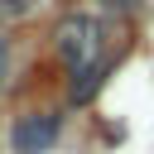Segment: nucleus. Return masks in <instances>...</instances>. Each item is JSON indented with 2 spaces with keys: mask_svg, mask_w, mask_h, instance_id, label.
<instances>
[{
  "mask_svg": "<svg viewBox=\"0 0 154 154\" xmlns=\"http://www.w3.org/2000/svg\"><path fill=\"white\" fill-rule=\"evenodd\" d=\"M34 5H38V0H0V10H5V14H14V19H19V14H29Z\"/></svg>",
  "mask_w": 154,
  "mask_h": 154,
  "instance_id": "obj_4",
  "label": "nucleus"
},
{
  "mask_svg": "<svg viewBox=\"0 0 154 154\" xmlns=\"http://www.w3.org/2000/svg\"><path fill=\"white\" fill-rule=\"evenodd\" d=\"M58 135H63V116L58 111H29V116L14 120L10 144H14V154H48L58 144Z\"/></svg>",
  "mask_w": 154,
  "mask_h": 154,
  "instance_id": "obj_2",
  "label": "nucleus"
},
{
  "mask_svg": "<svg viewBox=\"0 0 154 154\" xmlns=\"http://www.w3.org/2000/svg\"><path fill=\"white\" fill-rule=\"evenodd\" d=\"M58 53H63L67 72H82V67L101 63V24L91 14H67L58 24Z\"/></svg>",
  "mask_w": 154,
  "mask_h": 154,
  "instance_id": "obj_1",
  "label": "nucleus"
},
{
  "mask_svg": "<svg viewBox=\"0 0 154 154\" xmlns=\"http://www.w3.org/2000/svg\"><path fill=\"white\" fill-rule=\"evenodd\" d=\"M106 67H111V63L101 58V63H91V67L72 72V101H77V106H82V101H91V96L101 91V82H106Z\"/></svg>",
  "mask_w": 154,
  "mask_h": 154,
  "instance_id": "obj_3",
  "label": "nucleus"
},
{
  "mask_svg": "<svg viewBox=\"0 0 154 154\" xmlns=\"http://www.w3.org/2000/svg\"><path fill=\"white\" fill-rule=\"evenodd\" d=\"M5 58H10V48H5V38H0V77H5Z\"/></svg>",
  "mask_w": 154,
  "mask_h": 154,
  "instance_id": "obj_5",
  "label": "nucleus"
},
{
  "mask_svg": "<svg viewBox=\"0 0 154 154\" xmlns=\"http://www.w3.org/2000/svg\"><path fill=\"white\" fill-rule=\"evenodd\" d=\"M101 5H130V0H101Z\"/></svg>",
  "mask_w": 154,
  "mask_h": 154,
  "instance_id": "obj_6",
  "label": "nucleus"
}]
</instances>
